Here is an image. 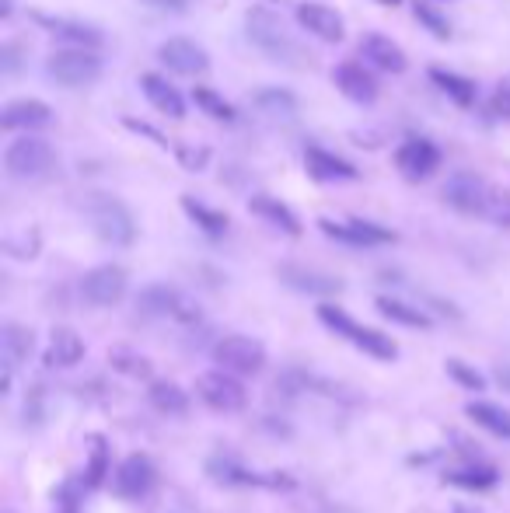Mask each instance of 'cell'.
<instances>
[{
	"instance_id": "cell-31",
	"label": "cell",
	"mask_w": 510,
	"mask_h": 513,
	"mask_svg": "<svg viewBox=\"0 0 510 513\" xmlns=\"http://www.w3.org/2000/svg\"><path fill=\"white\" fill-rule=\"evenodd\" d=\"M448 482L451 486H462V489H472V493H486V489H493L500 482V472L490 465H465V468H455V472H448Z\"/></svg>"
},
{
	"instance_id": "cell-36",
	"label": "cell",
	"mask_w": 510,
	"mask_h": 513,
	"mask_svg": "<svg viewBox=\"0 0 510 513\" xmlns=\"http://www.w3.org/2000/svg\"><path fill=\"white\" fill-rule=\"evenodd\" d=\"M259 109L266 112V116H273V119H294L297 102L287 95V91L266 88V91H259Z\"/></svg>"
},
{
	"instance_id": "cell-20",
	"label": "cell",
	"mask_w": 510,
	"mask_h": 513,
	"mask_svg": "<svg viewBox=\"0 0 510 513\" xmlns=\"http://www.w3.org/2000/svg\"><path fill=\"white\" fill-rule=\"evenodd\" d=\"M280 280L290 290L308 297H336L343 290V280L329 273H318V269H304V266H280Z\"/></svg>"
},
{
	"instance_id": "cell-5",
	"label": "cell",
	"mask_w": 510,
	"mask_h": 513,
	"mask_svg": "<svg viewBox=\"0 0 510 513\" xmlns=\"http://www.w3.org/2000/svg\"><path fill=\"white\" fill-rule=\"evenodd\" d=\"M137 315H144V318H175V322H182L186 329H193V325L200 322V308H196L193 301H186V297H182L175 287H168V283H151L147 290H140Z\"/></svg>"
},
{
	"instance_id": "cell-23",
	"label": "cell",
	"mask_w": 510,
	"mask_h": 513,
	"mask_svg": "<svg viewBox=\"0 0 510 513\" xmlns=\"http://www.w3.org/2000/svg\"><path fill=\"white\" fill-rule=\"evenodd\" d=\"M140 88H144L147 102H151L154 109L161 112V116H168V119H182V116H186V102H182V95L165 81V77L144 74V77H140Z\"/></svg>"
},
{
	"instance_id": "cell-14",
	"label": "cell",
	"mask_w": 510,
	"mask_h": 513,
	"mask_svg": "<svg viewBox=\"0 0 510 513\" xmlns=\"http://www.w3.org/2000/svg\"><path fill=\"white\" fill-rule=\"evenodd\" d=\"M158 56L161 63H165L168 70H175V74L182 77H200L210 70V56L203 46H196L193 39H168L158 46Z\"/></svg>"
},
{
	"instance_id": "cell-16",
	"label": "cell",
	"mask_w": 510,
	"mask_h": 513,
	"mask_svg": "<svg viewBox=\"0 0 510 513\" xmlns=\"http://www.w3.org/2000/svg\"><path fill=\"white\" fill-rule=\"evenodd\" d=\"M297 25L308 35L322 42H339L346 35V25L329 4H318V0H308V4H297Z\"/></svg>"
},
{
	"instance_id": "cell-21",
	"label": "cell",
	"mask_w": 510,
	"mask_h": 513,
	"mask_svg": "<svg viewBox=\"0 0 510 513\" xmlns=\"http://www.w3.org/2000/svg\"><path fill=\"white\" fill-rule=\"evenodd\" d=\"M304 168H308V175L318 178V182H353V178H357V168H353L350 161L325 151V147H308V151H304Z\"/></svg>"
},
{
	"instance_id": "cell-6",
	"label": "cell",
	"mask_w": 510,
	"mask_h": 513,
	"mask_svg": "<svg viewBox=\"0 0 510 513\" xmlns=\"http://www.w3.org/2000/svg\"><path fill=\"white\" fill-rule=\"evenodd\" d=\"M49 165H53V147H49L42 137H32V133L11 140L4 151V171L11 178H18V182L42 178L49 171Z\"/></svg>"
},
{
	"instance_id": "cell-3",
	"label": "cell",
	"mask_w": 510,
	"mask_h": 513,
	"mask_svg": "<svg viewBox=\"0 0 510 513\" xmlns=\"http://www.w3.org/2000/svg\"><path fill=\"white\" fill-rule=\"evenodd\" d=\"M46 74L63 88H84V84H95L102 77V60H98L95 49L84 46L56 49L46 60Z\"/></svg>"
},
{
	"instance_id": "cell-47",
	"label": "cell",
	"mask_w": 510,
	"mask_h": 513,
	"mask_svg": "<svg viewBox=\"0 0 510 513\" xmlns=\"http://www.w3.org/2000/svg\"><path fill=\"white\" fill-rule=\"evenodd\" d=\"M378 4H381V7H395L399 0H378Z\"/></svg>"
},
{
	"instance_id": "cell-8",
	"label": "cell",
	"mask_w": 510,
	"mask_h": 513,
	"mask_svg": "<svg viewBox=\"0 0 510 513\" xmlns=\"http://www.w3.org/2000/svg\"><path fill=\"white\" fill-rule=\"evenodd\" d=\"M214 360L221 370L238 377H252L266 367V346L252 336H224L214 342Z\"/></svg>"
},
{
	"instance_id": "cell-28",
	"label": "cell",
	"mask_w": 510,
	"mask_h": 513,
	"mask_svg": "<svg viewBox=\"0 0 510 513\" xmlns=\"http://www.w3.org/2000/svg\"><path fill=\"white\" fill-rule=\"evenodd\" d=\"M430 81L437 84V88L444 91V95L451 98L455 105H462V109H469V105H476L479 91H476V81H469V77L462 74H451V70H430Z\"/></svg>"
},
{
	"instance_id": "cell-41",
	"label": "cell",
	"mask_w": 510,
	"mask_h": 513,
	"mask_svg": "<svg viewBox=\"0 0 510 513\" xmlns=\"http://www.w3.org/2000/svg\"><path fill=\"white\" fill-rule=\"evenodd\" d=\"M493 112L510 119V77H507V81H500L497 91H493Z\"/></svg>"
},
{
	"instance_id": "cell-18",
	"label": "cell",
	"mask_w": 510,
	"mask_h": 513,
	"mask_svg": "<svg viewBox=\"0 0 510 513\" xmlns=\"http://www.w3.org/2000/svg\"><path fill=\"white\" fill-rule=\"evenodd\" d=\"M53 123V109L39 98H18V102H7L4 105V116H0V126L4 130H46Z\"/></svg>"
},
{
	"instance_id": "cell-24",
	"label": "cell",
	"mask_w": 510,
	"mask_h": 513,
	"mask_svg": "<svg viewBox=\"0 0 510 513\" xmlns=\"http://www.w3.org/2000/svg\"><path fill=\"white\" fill-rule=\"evenodd\" d=\"M249 210L255 213V217H262L269 227H276V231L290 234V238H297L301 234V220L290 213V206H283L280 199L273 196H252L249 199Z\"/></svg>"
},
{
	"instance_id": "cell-46",
	"label": "cell",
	"mask_w": 510,
	"mask_h": 513,
	"mask_svg": "<svg viewBox=\"0 0 510 513\" xmlns=\"http://www.w3.org/2000/svg\"><path fill=\"white\" fill-rule=\"evenodd\" d=\"M322 513H360V510H353V507H325Z\"/></svg>"
},
{
	"instance_id": "cell-4",
	"label": "cell",
	"mask_w": 510,
	"mask_h": 513,
	"mask_svg": "<svg viewBox=\"0 0 510 513\" xmlns=\"http://www.w3.org/2000/svg\"><path fill=\"white\" fill-rule=\"evenodd\" d=\"M88 220L95 227V234L105 245H130L137 238V224H133L130 210L112 196H91L88 199Z\"/></svg>"
},
{
	"instance_id": "cell-25",
	"label": "cell",
	"mask_w": 510,
	"mask_h": 513,
	"mask_svg": "<svg viewBox=\"0 0 510 513\" xmlns=\"http://www.w3.org/2000/svg\"><path fill=\"white\" fill-rule=\"evenodd\" d=\"M84 360V339L74 329H56L49 336L46 363L49 367H77Z\"/></svg>"
},
{
	"instance_id": "cell-26",
	"label": "cell",
	"mask_w": 510,
	"mask_h": 513,
	"mask_svg": "<svg viewBox=\"0 0 510 513\" xmlns=\"http://www.w3.org/2000/svg\"><path fill=\"white\" fill-rule=\"evenodd\" d=\"M465 416H469L476 426H483V430H490L493 437L510 440V409H504V405H493V402H469V405H465Z\"/></svg>"
},
{
	"instance_id": "cell-7",
	"label": "cell",
	"mask_w": 510,
	"mask_h": 513,
	"mask_svg": "<svg viewBox=\"0 0 510 513\" xmlns=\"http://www.w3.org/2000/svg\"><path fill=\"white\" fill-rule=\"evenodd\" d=\"M207 475L221 486H262V489H294V479L280 472H252L249 465L228 458V454H214L207 458Z\"/></svg>"
},
{
	"instance_id": "cell-30",
	"label": "cell",
	"mask_w": 510,
	"mask_h": 513,
	"mask_svg": "<svg viewBox=\"0 0 510 513\" xmlns=\"http://www.w3.org/2000/svg\"><path fill=\"white\" fill-rule=\"evenodd\" d=\"M374 308H378L385 318H392L395 325H406V329H430V315H423L420 308L399 301V297H378Z\"/></svg>"
},
{
	"instance_id": "cell-45",
	"label": "cell",
	"mask_w": 510,
	"mask_h": 513,
	"mask_svg": "<svg viewBox=\"0 0 510 513\" xmlns=\"http://www.w3.org/2000/svg\"><path fill=\"white\" fill-rule=\"evenodd\" d=\"M455 513H486V510H476V507H469V503H455Z\"/></svg>"
},
{
	"instance_id": "cell-34",
	"label": "cell",
	"mask_w": 510,
	"mask_h": 513,
	"mask_svg": "<svg viewBox=\"0 0 510 513\" xmlns=\"http://www.w3.org/2000/svg\"><path fill=\"white\" fill-rule=\"evenodd\" d=\"M109 363H112V370L116 374H126V377H151V360H144L140 353H133V349H126V346H116V349H109Z\"/></svg>"
},
{
	"instance_id": "cell-35",
	"label": "cell",
	"mask_w": 510,
	"mask_h": 513,
	"mask_svg": "<svg viewBox=\"0 0 510 513\" xmlns=\"http://www.w3.org/2000/svg\"><path fill=\"white\" fill-rule=\"evenodd\" d=\"M193 102L200 105L203 112H207L210 119H217V123H235V105L224 102L221 95H217L214 88H193Z\"/></svg>"
},
{
	"instance_id": "cell-37",
	"label": "cell",
	"mask_w": 510,
	"mask_h": 513,
	"mask_svg": "<svg viewBox=\"0 0 510 513\" xmlns=\"http://www.w3.org/2000/svg\"><path fill=\"white\" fill-rule=\"evenodd\" d=\"M444 370H448L451 377H455L462 388H469V391H483L486 388V377L479 374L476 367H469V363H462V360H448L444 363Z\"/></svg>"
},
{
	"instance_id": "cell-44",
	"label": "cell",
	"mask_w": 510,
	"mask_h": 513,
	"mask_svg": "<svg viewBox=\"0 0 510 513\" xmlns=\"http://www.w3.org/2000/svg\"><path fill=\"white\" fill-rule=\"evenodd\" d=\"M60 503H63V513H77V493L63 489V493H60Z\"/></svg>"
},
{
	"instance_id": "cell-32",
	"label": "cell",
	"mask_w": 510,
	"mask_h": 513,
	"mask_svg": "<svg viewBox=\"0 0 510 513\" xmlns=\"http://www.w3.org/2000/svg\"><path fill=\"white\" fill-rule=\"evenodd\" d=\"M0 342H4V363H11V367H18V363H25V360H28V353H32L35 336L25 329V325L7 322V325H4V336H0Z\"/></svg>"
},
{
	"instance_id": "cell-2",
	"label": "cell",
	"mask_w": 510,
	"mask_h": 513,
	"mask_svg": "<svg viewBox=\"0 0 510 513\" xmlns=\"http://www.w3.org/2000/svg\"><path fill=\"white\" fill-rule=\"evenodd\" d=\"M245 28H249V39L255 49L269 56L276 63H294L297 60V42L290 39V32L283 28V21L276 18L273 11H262V7H252L245 14Z\"/></svg>"
},
{
	"instance_id": "cell-13",
	"label": "cell",
	"mask_w": 510,
	"mask_h": 513,
	"mask_svg": "<svg viewBox=\"0 0 510 513\" xmlns=\"http://www.w3.org/2000/svg\"><path fill=\"white\" fill-rule=\"evenodd\" d=\"M329 238L343 241V245H353V248H374V245H388L395 241V234L388 227H378L371 220H318Z\"/></svg>"
},
{
	"instance_id": "cell-17",
	"label": "cell",
	"mask_w": 510,
	"mask_h": 513,
	"mask_svg": "<svg viewBox=\"0 0 510 513\" xmlns=\"http://www.w3.org/2000/svg\"><path fill=\"white\" fill-rule=\"evenodd\" d=\"M360 60L374 70H385V74H402V70H406V53H402V46L381 32H367L364 39H360Z\"/></svg>"
},
{
	"instance_id": "cell-33",
	"label": "cell",
	"mask_w": 510,
	"mask_h": 513,
	"mask_svg": "<svg viewBox=\"0 0 510 513\" xmlns=\"http://www.w3.org/2000/svg\"><path fill=\"white\" fill-rule=\"evenodd\" d=\"M109 468H112V451H109V444H105V437H91V458H88V468H84V489H102Z\"/></svg>"
},
{
	"instance_id": "cell-40",
	"label": "cell",
	"mask_w": 510,
	"mask_h": 513,
	"mask_svg": "<svg viewBox=\"0 0 510 513\" xmlns=\"http://www.w3.org/2000/svg\"><path fill=\"white\" fill-rule=\"evenodd\" d=\"M413 11H416V18H420L423 25H427L430 32L437 35V39H448V35H451V25H448V18H441V14H437V11H434V7H430V4H416Z\"/></svg>"
},
{
	"instance_id": "cell-29",
	"label": "cell",
	"mask_w": 510,
	"mask_h": 513,
	"mask_svg": "<svg viewBox=\"0 0 510 513\" xmlns=\"http://www.w3.org/2000/svg\"><path fill=\"white\" fill-rule=\"evenodd\" d=\"M182 210H186L189 220H193L203 234H210V238H224V234H228V217H224L221 210H214V206L200 203V199H193V196H182Z\"/></svg>"
},
{
	"instance_id": "cell-42",
	"label": "cell",
	"mask_w": 510,
	"mask_h": 513,
	"mask_svg": "<svg viewBox=\"0 0 510 513\" xmlns=\"http://www.w3.org/2000/svg\"><path fill=\"white\" fill-rule=\"evenodd\" d=\"M42 419V388H35L32 398H25V423H39Z\"/></svg>"
},
{
	"instance_id": "cell-12",
	"label": "cell",
	"mask_w": 510,
	"mask_h": 513,
	"mask_svg": "<svg viewBox=\"0 0 510 513\" xmlns=\"http://www.w3.org/2000/svg\"><path fill=\"white\" fill-rule=\"evenodd\" d=\"M490 192L493 189L479 175H472V171H455V175L444 182V203L455 206L458 213H479V217H483Z\"/></svg>"
},
{
	"instance_id": "cell-22",
	"label": "cell",
	"mask_w": 510,
	"mask_h": 513,
	"mask_svg": "<svg viewBox=\"0 0 510 513\" xmlns=\"http://www.w3.org/2000/svg\"><path fill=\"white\" fill-rule=\"evenodd\" d=\"M42 28H49V35H56V39L70 42V46H84V49H98L102 46V32L91 25H84V21H74V18H46V14H39Z\"/></svg>"
},
{
	"instance_id": "cell-9",
	"label": "cell",
	"mask_w": 510,
	"mask_h": 513,
	"mask_svg": "<svg viewBox=\"0 0 510 513\" xmlns=\"http://www.w3.org/2000/svg\"><path fill=\"white\" fill-rule=\"evenodd\" d=\"M235 377L238 374H231V370H210L196 381V395L214 412H242L249 395H245V384L235 381Z\"/></svg>"
},
{
	"instance_id": "cell-1",
	"label": "cell",
	"mask_w": 510,
	"mask_h": 513,
	"mask_svg": "<svg viewBox=\"0 0 510 513\" xmlns=\"http://www.w3.org/2000/svg\"><path fill=\"white\" fill-rule=\"evenodd\" d=\"M318 318L325 322V329H332L336 336L350 339L353 346L360 349V353L374 356V360H395V356H399V346H395V342L388 339L385 332L364 329V325L353 322V318L346 315L343 308H332V304H322V308H318Z\"/></svg>"
},
{
	"instance_id": "cell-43",
	"label": "cell",
	"mask_w": 510,
	"mask_h": 513,
	"mask_svg": "<svg viewBox=\"0 0 510 513\" xmlns=\"http://www.w3.org/2000/svg\"><path fill=\"white\" fill-rule=\"evenodd\" d=\"M147 7H154V11H172V14H182L186 11L189 0H144Z\"/></svg>"
},
{
	"instance_id": "cell-19",
	"label": "cell",
	"mask_w": 510,
	"mask_h": 513,
	"mask_svg": "<svg viewBox=\"0 0 510 513\" xmlns=\"http://www.w3.org/2000/svg\"><path fill=\"white\" fill-rule=\"evenodd\" d=\"M332 81H336V88L343 91L350 102H360V105H371L374 98H378V84H374V77L367 74L364 63L357 60H343L336 70H332Z\"/></svg>"
},
{
	"instance_id": "cell-39",
	"label": "cell",
	"mask_w": 510,
	"mask_h": 513,
	"mask_svg": "<svg viewBox=\"0 0 510 513\" xmlns=\"http://www.w3.org/2000/svg\"><path fill=\"white\" fill-rule=\"evenodd\" d=\"M4 248L14 259H35L39 255V231H21L18 238H7Z\"/></svg>"
},
{
	"instance_id": "cell-38",
	"label": "cell",
	"mask_w": 510,
	"mask_h": 513,
	"mask_svg": "<svg viewBox=\"0 0 510 513\" xmlns=\"http://www.w3.org/2000/svg\"><path fill=\"white\" fill-rule=\"evenodd\" d=\"M483 217H486V220H493V224H500V227H510V192L493 189V192H490V199H486Z\"/></svg>"
},
{
	"instance_id": "cell-10",
	"label": "cell",
	"mask_w": 510,
	"mask_h": 513,
	"mask_svg": "<svg viewBox=\"0 0 510 513\" xmlns=\"http://www.w3.org/2000/svg\"><path fill=\"white\" fill-rule=\"evenodd\" d=\"M126 269L119 266H95L81 280V297L95 308H112L126 297Z\"/></svg>"
},
{
	"instance_id": "cell-15",
	"label": "cell",
	"mask_w": 510,
	"mask_h": 513,
	"mask_svg": "<svg viewBox=\"0 0 510 513\" xmlns=\"http://www.w3.org/2000/svg\"><path fill=\"white\" fill-rule=\"evenodd\" d=\"M395 165H399V171L406 178L420 182V178H430L437 171V165H441V151H437L430 140L413 137L395 151Z\"/></svg>"
},
{
	"instance_id": "cell-27",
	"label": "cell",
	"mask_w": 510,
	"mask_h": 513,
	"mask_svg": "<svg viewBox=\"0 0 510 513\" xmlns=\"http://www.w3.org/2000/svg\"><path fill=\"white\" fill-rule=\"evenodd\" d=\"M147 398H151L154 409L165 412V416H186V412H189V395L175 381H161V377H158V381H151Z\"/></svg>"
},
{
	"instance_id": "cell-11",
	"label": "cell",
	"mask_w": 510,
	"mask_h": 513,
	"mask_svg": "<svg viewBox=\"0 0 510 513\" xmlns=\"http://www.w3.org/2000/svg\"><path fill=\"white\" fill-rule=\"evenodd\" d=\"M158 482V465L151 454H130L123 465L116 468V493L123 500H144Z\"/></svg>"
}]
</instances>
